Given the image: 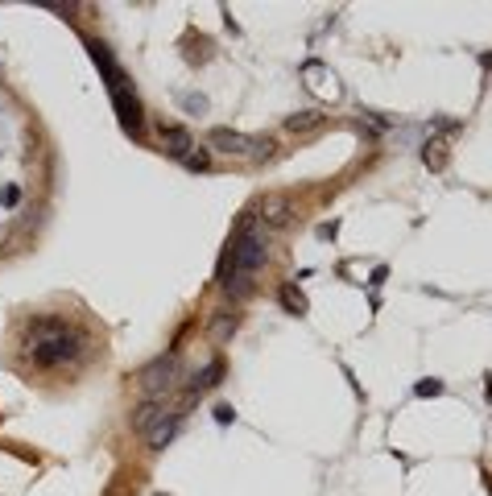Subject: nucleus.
Here are the masks:
<instances>
[{
	"label": "nucleus",
	"instance_id": "nucleus-1",
	"mask_svg": "<svg viewBox=\"0 0 492 496\" xmlns=\"http://www.w3.org/2000/svg\"><path fill=\"white\" fill-rule=\"evenodd\" d=\"M87 348V335L75 327V323H62V319H37L29 323V360L37 368H62V364H75Z\"/></svg>",
	"mask_w": 492,
	"mask_h": 496
},
{
	"label": "nucleus",
	"instance_id": "nucleus-2",
	"mask_svg": "<svg viewBox=\"0 0 492 496\" xmlns=\"http://www.w3.org/2000/svg\"><path fill=\"white\" fill-rule=\"evenodd\" d=\"M207 141L224 153H236V157H269L273 153V141L269 137H244L236 128H211Z\"/></svg>",
	"mask_w": 492,
	"mask_h": 496
},
{
	"label": "nucleus",
	"instance_id": "nucleus-3",
	"mask_svg": "<svg viewBox=\"0 0 492 496\" xmlns=\"http://www.w3.org/2000/svg\"><path fill=\"white\" fill-rule=\"evenodd\" d=\"M174 373H178V356H174V352H170V356H157V360L141 373V389H145V397L166 393V389L174 385Z\"/></svg>",
	"mask_w": 492,
	"mask_h": 496
},
{
	"label": "nucleus",
	"instance_id": "nucleus-4",
	"mask_svg": "<svg viewBox=\"0 0 492 496\" xmlns=\"http://www.w3.org/2000/svg\"><path fill=\"white\" fill-rule=\"evenodd\" d=\"M161 414H166V406H161L157 397H145V401H141V406L132 410V430H141V435H149V430H153V422H157Z\"/></svg>",
	"mask_w": 492,
	"mask_h": 496
},
{
	"label": "nucleus",
	"instance_id": "nucleus-5",
	"mask_svg": "<svg viewBox=\"0 0 492 496\" xmlns=\"http://www.w3.org/2000/svg\"><path fill=\"white\" fill-rule=\"evenodd\" d=\"M174 430H178V414H170V410H166V414H161V418L153 422V430L145 435V443H149L153 451H161V447H166V443L174 439Z\"/></svg>",
	"mask_w": 492,
	"mask_h": 496
},
{
	"label": "nucleus",
	"instance_id": "nucleus-6",
	"mask_svg": "<svg viewBox=\"0 0 492 496\" xmlns=\"http://www.w3.org/2000/svg\"><path fill=\"white\" fill-rule=\"evenodd\" d=\"M161 141H166V149H170L174 157H186V153L195 149L190 132H186V128H178V124H161Z\"/></svg>",
	"mask_w": 492,
	"mask_h": 496
},
{
	"label": "nucleus",
	"instance_id": "nucleus-7",
	"mask_svg": "<svg viewBox=\"0 0 492 496\" xmlns=\"http://www.w3.org/2000/svg\"><path fill=\"white\" fill-rule=\"evenodd\" d=\"M219 373H224V364H219V360H211V364L203 368V377H195V389H190V397H199V393H207L211 385H219Z\"/></svg>",
	"mask_w": 492,
	"mask_h": 496
},
{
	"label": "nucleus",
	"instance_id": "nucleus-8",
	"mask_svg": "<svg viewBox=\"0 0 492 496\" xmlns=\"http://www.w3.org/2000/svg\"><path fill=\"white\" fill-rule=\"evenodd\" d=\"M282 306H286L290 315H306V298L298 294V286H290V281L282 286Z\"/></svg>",
	"mask_w": 492,
	"mask_h": 496
},
{
	"label": "nucleus",
	"instance_id": "nucleus-9",
	"mask_svg": "<svg viewBox=\"0 0 492 496\" xmlns=\"http://www.w3.org/2000/svg\"><path fill=\"white\" fill-rule=\"evenodd\" d=\"M311 124H319V116H315V112H302V116H290V120H286V128H290V132L311 128Z\"/></svg>",
	"mask_w": 492,
	"mask_h": 496
},
{
	"label": "nucleus",
	"instance_id": "nucleus-10",
	"mask_svg": "<svg viewBox=\"0 0 492 496\" xmlns=\"http://www.w3.org/2000/svg\"><path fill=\"white\" fill-rule=\"evenodd\" d=\"M265 211H269V224H282V219H286V203H282V199H265Z\"/></svg>",
	"mask_w": 492,
	"mask_h": 496
},
{
	"label": "nucleus",
	"instance_id": "nucleus-11",
	"mask_svg": "<svg viewBox=\"0 0 492 496\" xmlns=\"http://www.w3.org/2000/svg\"><path fill=\"white\" fill-rule=\"evenodd\" d=\"M443 393V381H422L418 385V397H439Z\"/></svg>",
	"mask_w": 492,
	"mask_h": 496
},
{
	"label": "nucleus",
	"instance_id": "nucleus-12",
	"mask_svg": "<svg viewBox=\"0 0 492 496\" xmlns=\"http://www.w3.org/2000/svg\"><path fill=\"white\" fill-rule=\"evenodd\" d=\"M182 161H186V166H190V170H203V166H207V153H186V157H182Z\"/></svg>",
	"mask_w": 492,
	"mask_h": 496
},
{
	"label": "nucleus",
	"instance_id": "nucleus-13",
	"mask_svg": "<svg viewBox=\"0 0 492 496\" xmlns=\"http://www.w3.org/2000/svg\"><path fill=\"white\" fill-rule=\"evenodd\" d=\"M182 103H186V108H190V112H203V108H207V103H203V99H195V95H186V99H182Z\"/></svg>",
	"mask_w": 492,
	"mask_h": 496
}]
</instances>
